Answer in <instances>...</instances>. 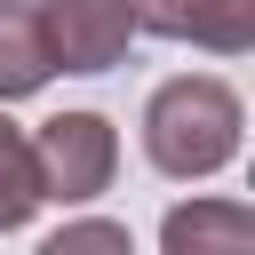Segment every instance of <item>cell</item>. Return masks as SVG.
Wrapping results in <instances>:
<instances>
[{"label":"cell","instance_id":"3","mask_svg":"<svg viewBox=\"0 0 255 255\" xmlns=\"http://www.w3.org/2000/svg\"><path fill=\"white\" fill-rule=\"evenodd\" d=\"M32 16H40V40H48L56 72H112L128 56V40H135L128 0H48Z\"/></svg>","mask_w":255,"mask_h":255},{"label":"cell","instance_id":"8","mask_svg":"<svg viewBox=\"0 0 255 255\" xmlns=\"http://www.w3.org/2000/svg\"><path fill=\"white\" fill-rule=\"evenodd\" d=\"M32 255H135V239H128V223H112V215H80V223L48 231Z\"/></svg>","mask_w":255,"mask_h":255},{"label":"cell","instance_id":"4","mask_svg":"<svg viewBox=\"0 0 255 255\" xmlns=\"http://www.w3.org/2000/svg\"><path fill=\"white\" fill-rule=\"evenodd\" d=\"M135 32L191 40L207 56H247L255 48V0H128Z\"/></svg>","mask_w":255,"mask_h":255},{"label":"cell","instance_id":"1","mask_svg":"<svg viewBox=\"0 0 255 255\" xmlns=\"http://www.w3.org/2000/svg\"><path fill=\"white\" fill-rule=\"evenodd\" d=\"M239 128H247V112L215 72H175L143 104V159L175 183H199L239 159Z\"/></svg>","mask_w":255,"mask_h":255},{"label":"cell","instance_id":"2","mask_svg":"<svg viewBox=\"0 0 255 255\" xmlns=\"http://www.w3.org/2000/svg\"><path fill=\"white\" fill-rule=\"evenodd\" d=\"M32 167H40V199L80 207V199L112 191L120 135H112L104 112H56V120H40V135H32Z\"/></svg>","mask_w":255,"mask_h":255},{"label":"cell","instance_id":"7","mask_svg":"<svg viewBox=\"0 0 255 255\" xmlns=\"http://www.w3.org/2000/svg\"><path fill=\"white\" fill-rule=\"evenodd\" d=\"M48 199H40V167H32V135L0 112V231L32 223Z\"/></svg>","mask_w":255,"mask_h":255},{"label":"cell","instance_id":"6","mask_svg":"<svg viewBox=\"0 0 255 255\" xmlns=\"http://www.w3.org/2000/svg\"><path fill=\"white\" fill-rule=\"evenodd\" d=\"M48 40H40V16L24 8V0H0V104H16V96H40L48 88Z\"/></svg>","mask_w":255,"mask_h":255},{"label":"cell","instance_id":"5","mask_svg":"<svg viewBox=\"0 0 255 255\" xmlns=\"http://www.w3.org/2000/svg\"><path fill=\"white\" fill-rule=\"evenodd\" d=\"M159 255H255L247 199H175L159 223Z\"/></svg>","mask_w":255,"mask_h":255}]
</instances>
